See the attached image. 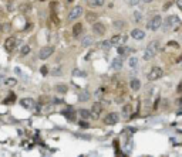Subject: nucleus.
Segmentation results:
<instances>
[{"instance_id":"3","label":"nucleus","mask_w":182,"mask_h":157,"mask_svg":"<svg viewBox=\"0 0 182 157\" xmlns=\"http://www.w3.org/2000/svg\"><path fill=\"white\" fill-rule=\"evenodd\" d=\"M161 26H162V17H161V16H154V17L148 21V28L152 30V31L159 30Z\"/></svg>"},{"instance_id":"22","label":"nucleus","mask_w":182,"mask_h":157,"mask_svg":"<svg viewBox=\"0 0 182 157\" xmlns=\"http://www.w3.org/2000/svg\"><path fill=\"white\" fill-rule=\"evenodd\" d=\"M54 89H56V92H57V93H66V92L69 91V88H67L66 85H57Z\"/></svg>"},{"instance_id":"20","label":"nucleus","mask_w":182,"mask_h":157,"mask_svg":"<svg viewBox=\"0 0 182 157\" xmlns=\"http://www.w3.org/2000/svg\"><path fill=\"white\" fill-rule=\"evenodd\" d=\"M90 7H101L104 4V0H87Z\"/></svg>"},{"instance_id":"39","label":"nucleus","mask_w":182,"mask_h":157,"mask_svg":"<svg viewBox=\"0 0 182 157\" xmlns=\"http://www.w3.org/2000/svg\"><path fill=\"white\" fill-rule=\"evenodd\" d=\"M177 6H178V7L182 10V0H177Z\"/></svg>"},{"instance_id":"23","label":"nucleus","mask_w":182,"mask_h":157,"mask_svg":"<svg viewBox=\"0 0 182 157\" xmlns=\"http://www.w3.org/2000/svg\"><path fill=\"white\" fill-rule=\"evenodd\" d=\"M128 64H130L131 68H135V67L138 65V58H137V57H131V58L128 60Z\"/></svg>"},{"instance_id":"7","label":"nucleus","mask_w":182,"mask_h":157,"mask_svg":"<svg viewBox=\"0 0 182 157\" xmlns=\"http://www.w3.org/2000/svg\"><path fill=\"white\" fill-rule=\"evenodd\" d=\"M118 119H120L118 113L111 112V113H108V115L104 118V123H105V125H115V123L118 122Z\"/></svg>"},{"instance_id":"6","label":"nucleus","mask_w":182,"mask_h":157,"mask_svg":"<svg viewBox=\"0 0 182 157\" xmlns=\"http://www.w3.org/2000/svg\"><path fill=\"white\" fill-rule=\"evenodd\" d=\"M53 52H54V48L53 47H44V48L40 50L38 57H40V60H47V58H50L53 55Z\"/></svg>"},{"instance_id":"17","label":"nucleus","mask_w":182,"mask_h":157,"mask_svg":"<svg viewBox=\"0 0 182 157\" xmlns=\"http://www.w3.org/2000/svg\"><path fill=\"white\" fill-rule=\"evenodd\" d=\"M97 13H93V11H88L87 14H85V20L88 21V23H95L97 21Z\"/></svg>"},{"instance_id":"24","label":"nucleus","mask_w":182,"mask_h":157,"mask_svg":"<svg viewBox=\"0 0 182 157\" xmlns=\"http://www.w3.org/2000/svg\"><path fill=\"white\" fill-rule=\"evenodd\" d=\"M29 52H30V47H29V45H23L21 50H20V55L24 57V55H27Z\"/></svg>"},{"instance_id":"21","label":"nucleus","mask_w":182,"mask_h":157,"mask_svg":"<svg viewBox=\"0 0 182 157\" xmlns=\"http://www.w3.org/2000/svg\"><path fill=\"white\" fill-rule=\"evenodd\" d=\"M112 26H114V28H117V30H122V28L125 27V21H124V20H115V21L112 23Z\"/></svg>"},{"instance_id":"12","label":"nucleus","mask_w":182,"mask_h":157,"mask_svg":"<svg viewBox=\"0 0 182 157\" xmlns=\"http://www.w3.org/2000/svg\"><path fill=\"white\" fill-rule=\"evenodd\" d=\"M20 105L24 108V109H32V106L34 105V101L32 98H23L20 101Z\"/></svg>"},{"instance_id":"18","label":"nucleus","mask_w":182,"mask_h":157,"mask_svg":"<svg viewBox=\"0 0 182 157\" xmlns=\"http://www.w3.org/2000/svg\"><path fill=\"white\" fill-rule=\"evenodd\" d=\"M90 96H91V93H90L88 91H83V92H80L78 99H80V102H87V101L90 99Z\"/></svg>"},{"instance_id":"13","label":"nucleus","mask_w":182,"mask_h":157,"mask_svg":"<svg viewBox=\"0 0 182 157\" xmlns=\"http://www.w3.org/2000/svg\"><path fill=\"white\" fill-rule=\"evenodd\" d=\"M101 112H103V105L98 103V102H95V103L93 105V115H94V118L97 119Z\"/></svg>"},{"instance_id":"4","label":"nucleus","mask_w":182,"mask_h":157,"mask_svg":"<svg viewBox=\"0 0 182 157\" xmlns=\"http://www.w3.org/2000/svg\"><path fill=\"white\" fill-rule=\"evenodd\" d=\"M162 68L161 67H154L151 68V71L148 72V81H156L162 77Z\"/></svg>"},{"instance_id":"45","label":"nucleus","mask_w":182,"mask_h":157,"mask_svg":"<svg viewBox=\"0 0 182 157\" xmlns=\"http://www.w3.org/2000/svg\"><path fill=\"white\" fill-rule=\"evenodd\" d=\"M142 1H144V3H151L152 0H142Z\"/></svg>"},{"instance_id":"25","label":"nucleus","mask_w":182,"mask_h":157,"mask_svg":"<svg viewBox=\"0 0 182 157\" xmlns=\"http://www.w3.org/2000/svg\"><path fill=\"white\" fill-rule=\"evenodd\" d=\"M14 101H16V93H13V92H11V93L7 96V99H4V103L7 105V103H10V102H14Z\"/></svg>"},{"instance_id":"29","label":"nucleus","mask_w":182,"mask_h":157,"mask_svg":"<svg viewBox=\"0 0 182 157\" xmlns=\"http://www.w3.org/2000/svg\"><path fill=\"white\" fill-rule=\"evenodd\" d=\"M117 51H118V54H120V55H124V54H127V52H128V48H127V47H118V48H117Z\"/></svg>"},{"instance_id":"32","label":"nucleus","mask_w":182,"mask_h":157,"mask_svg":"<svg viewBox=\"0 0 182 157\" xmlns=\"http://www.w3.org/2000/svg\"><path fill=\"white\" fill-rule=\"evenodd\" d=\"M40 72H41V75H47V74H48V67H47V65H43V67L40 68Z\"/></svg>"},{"instance_id":"33","label":"nucleus","mask_w":182,"mask_h":157,"mask_svg":"<svg viewBox=\"0 0 182 157\" xmlns=\"http://www.w3.org/2000/svg\"><path fill=\"white\" fill-rule=\"evenodd\" d=\"M130 112H131V105H125V106L122 108V113H124V115H128Z\"/></svg>"},{"instance_id":"16","label":"nucleus","mask_w":182,"mask_h":157,"mask_svg":"<svg viewBox=\"0 0 182 157\" xmlns=\"http://www.w3.org/2000/svg\"><path fill=\"white\" fill-rule=\"evenodd\" d=\"M130 86H131V89H132V91H138V89L141 88V81H140V79H137V78L131 79Z\"/></svg>"},{"instance_id":"10","label":"nucleus","mask_w":182,"mask_h":157,"mask_svg":"<svg viewBox=\"0 0 182 157\" xmlns=\"http://www.w3.org/2000/svg\"><path fill=\"white\" fill-rule=\"evenodd\" d=\"M111 68H112L114 71H120V70L122 68V60H121V57H115V58L112 60Z\"/></svg>"},{"instance_id":"36","label":"nucleus","mask_w":182,"mask_h":157,"mask_svg":"<svg viewBox=\"0 0 182 157\" xmlns=\"http://www.w3.org/2000/svg\"><path fill=\"white\" fill-rule=\"evenodd\" d=\"M171 6H172V1H168L167 4H164V7H162V9H164V10H168Z\"/></svg>"},{"instance_id":"44","label":"nucleus","mask_w":182,"mask_h":157,"mask_svg":"<svg viewBox=\"0 0 182 157\" xmlns=\"http://www.w3.org/2000/svg\"><path fill=\"white\" fill-rule=\"evenodd\" d=\"M181 61H182V54H181V57H179V58L177 60V62H181Z\"/></svg>"},{"instance_id":"42","label":"nucleus","mask_w":182,"mask_h":157,"mask_svg":"<svg viewBox=\"0 0 182 157\" xmlns=\"http://www.w3.org/2000/svg\"><path fill=\"white\" fill-rule=\"evenodd\" d=\"M80 126H83V127H88V125H87L85 122H80Z\"/></svg>"},{"instance_id":"30","label":"nucleus","mask_w":182,"mask_h":157,"mask_svg":"<svg viewBox=\"0 0 182 157\" xmlns=\"http://www.w3.org/2000/svg\"><path fill=\"white\" fill-rule=\"evenodd\" d=\"M63 72H61V68H54L53 71H51V75H54V77H60Z\"/></svg>"},{"instance_id":"40","label":"nucleus","mask_w":182,"mask_h":157,"mask_svg":"<svg viewBox=\"0 0 182 157\" xmlns=\"http://www.w3.org/2000/svg\"><path fill=\"white\" fill-rule=\"evenodd\" d=\"M94 95H95L97 98H100V96H101V89H98V91H97V92H95Z\"/></svg>"},{"instance_id":"14","label":"nucleus","mask_w":182,"mask_h":157,"mask_svg":"<svg viewBox=\"0 0 182 157\" xmlns=\"http://www.w3.org/2000/svg\"><path fill=\"white\" fill-rule=\"evenodd\" d=\"M81 33H83V24L81 23H75L73 26V36L74 37H80Z\"/></svg>"},{"instance_id":"8","label":"nucleus","mask_w":182,"mask_h":157,"mask_svg":"<svg viewBox=\"0 0 182 157\" xmlns=\"http://www.w3.org/2000/svg\"><path fill=\"white\" fill-rule=\"evenodd\" d=\"M93 31L95 33V34H98V36H104L105 34V26L103 24V23H94L93 24Z\"/></svg>"},{"instance_id":"28","label":"nucleus","mask_w":182,"mask_h":157,"mask_svg":"<svg viewBox=\"0 0 182 157\" xmlns=\"http://www.w3.org/2000/svg\"><path fill=\"white\" fill-rule=\"evenodd\" d=\"M109 41H111V44H118L120 41H122V36H114Z\"/></svg>"},{"instance_id":"2","label":"nucleus","mask_w":182,"mask_h":157,"mask_svg":"<svg viewBox=\"0 0 182 157\" xmlns=\"http://www.w3.org/2000/svg\"><path fill=\"white\" fill-rule=\"evenodd\" d=\"M181 24V20H179V17H177L175 14H171V16H168L167 19H165V21H164V30H171V28H174L175 26H179Z\"/></svg>"},{"instance_id":"41","label":"nucleus","mask_w":182,"mask_h":157,"mask_svg":"<svg viewBox=\"0 0 182 157\" xmlns=\"http://www.w3.org/2000/svg\"><path fill=\"white\" fill-rule=\"evenodd\" d=\"M177 89H178V92H182V81L179 82V85H178V88H177Z\"/></svg>"},{"instance_id":"9","label":"nucleus","mask_w":182,"mask_h":157,"mask_svg":"<svg viewBox=\"0 0 182 157\" xmlns=\"http://www.w3.org/2000/svg\"><path fill=\"white\" fill-rule=\"evenodd\" d=\"M16 45H17V40L14 38V37H9V38L6 40V42H4V48L7 51H13L16 48Z\"/></svg>"},{"instance_id":"35","label":"nucleus","mask_w":182,"mask_h":157,"mask_svg":"<svg viewBox=\"0 0 182 157\" xmlns=\"http://www.w3.org/2000/svg\"><path fill=\"white\" fill-rule=\"evenodd\" d=\"M64 115L67 116V119H70V120H74V113H73V112H70V113H69V112H64Z\"/></svg>"},{"instance_id":"11","label":"nucleus","mask_w":182,"mask_h":157,"mask_svg":"<svg viewBox=\"0 0 182 157\" xmlns=\"http://www.w3.org/2000/svg\"><path fill=\"white\" fill-rule=\"evenodd\" d=\"M131 37L134 40H144L145 38V33L142 30H140V28H134L131 31Z\"/></svg>"},{"instance_id":"34","label":"nucleus","mask_w":182,"mask_h":157,"mask_svg":"<svg viewBox=\"0 0 182 157\" xmlns=\"http://www.w3.org/2000/svg\"><path fill=\"white\" fill-rule=\"evenodd\" d=\"M168 47H175V48H179V44L175 42V41H169L168 42Z\"/></svg>"},{"instance_id":"27","label":"nucleus","mask_w":182,"mask_h":157,"mask_svg":"<svg viewBox=\"0 0 182 157\" xmlns=\"http://www.w3.org/2000/svg\"><path fill=\"white\" fill-rule=\"evenodd\" d=\"M7 86H14L16 83H17V81H16V78H6V82H4Z\"/></svg>"},{"instance_id":"1","label":"nucleus","mask_w":182,"mask_h":157,"mask_svg":"<svg viewBox=\"0 0 182 157\" xmlns=\"http://www.w3.org/2000/svg\"><path fill=\"white\" fill-rule=\"evenodd\" d=\"M158 50H159V41H151L148 45H146L145 51H144V60L145 61H149V60H152L155 55H156V52H158Z\"/></svg>"},{"instance_id":"38","label":"nucleus","mask_w":182,"mask_h":157,"mask_svg":"<svg viewBox=\"0 0 182 157\" xmlns=\"http://www.w3.org/2000/svg\"><path fill=\"white\" fill-rule=\"evenodd\" d=\"M138 1H140V0H131L130 4H131V6H135V4H138Z\"/></svg>"},{"instance_id":"31","label":"nucleus","mask_w":182,"mask_h":157,"mask_svg":"<svg viewBox=\"0 0 182 157\" xmlns=\"http://www.w3.org/2000/svg\"><path fill=\"white\" fill-rule=\"evenodd\" d=\"M134 20H135V21H141V20H142V14H141L140 11H135V13H134Z\"/></svg>"},{"instance_id":"37","label":"nucleus","mask_w":182,"mask_h":157,"mask_svg":"<svg viewBox=\"0 0 182 157\" xmlns=\"http://www.w3.org/2000/svg\"><path fill=\"white\" fill-rule=\"evenodd\" d=\"M73 74H74V75H81V77H84V75H85V72H80L78 70H74Z\"/></svg>"},{"instance_id":"19","label":"nucleus","mask_w":182,"mask_h":157,"mask_svg":"<svg viewBox=\"0 0 182 157\" xmlns=\"http://www.w3.org/2000/svg\"><path fill=\"white\" fill-rule=\"evenodd\" d=\"M80 116L83 119H90V118H94V115H93V112H90V111H87V109H81L80 111ZM95 119V118H94Z\"/></svg>"},{"instance_id":"26","label":"nucleus","mask_w":182,"mask_h":157,"mask_svg":"<svg viewBox=\"0 0 182 157\" xmlns=\"http://www.w3.org/2000/svg\"><path fill=\"white\" fill-rule=\"evenodd\" d=\"M111 41H103V42H100V47L103 48V50H109L111 48Z\"/></svg>"},{"instance_id":"15","label":"nucleus","mask_w":182,"mask_h":157,"mask_svg":"<svg viewBox=\"0 0 182 157\" xmlns=\"http://www.w3.org/2000/svg\"><path fill=\"white\" fill-rule=\"evenodd\" d=\"M91 44H93V37L91 36L83 37V40H81V47L83 48H88V47H91Z\"/></svg>"},{"instance_id":"5","label":"nucleus","mask_w":182,"mask_h":157,"mask_svg":"<svg viewBox=\"0 0 182 157\" xmlns=\"http://www.w3.org/2000/svg\"><path fill=\"white\" fill-rule=\"evenodd\" d=\"M83 13H84L83 7H81V6H75L73 10L70 11V14H69V21H74V20H77V19H78Z\"/></svg>"},{"instance_id":"43","label":"nucleus","mask_w":182,"mask_h":157,"mask_svg":"<svg viewBox=\"0 0 182 157\" xmlns=\"http://www.w3.org/2000/svg\"><path fill=\"white\" fill-rule=\"evenodd\" d=\"M3 81H6V78H4V77H0V85L3 83Z\"/></svg>"},{"instance_id":"46","label":"nucleus","mask_w":182,"mask_h":157,"mask_svg":"<svg viewBox=\"0 0 182 157\" xmlns=\"http://www.w3.org/2000/svg\"><path fill=\"white\" fill-rule=\"evenodd\" d=\"M0 70H1V68H0Z\"/></svg>"}]
</instances>
